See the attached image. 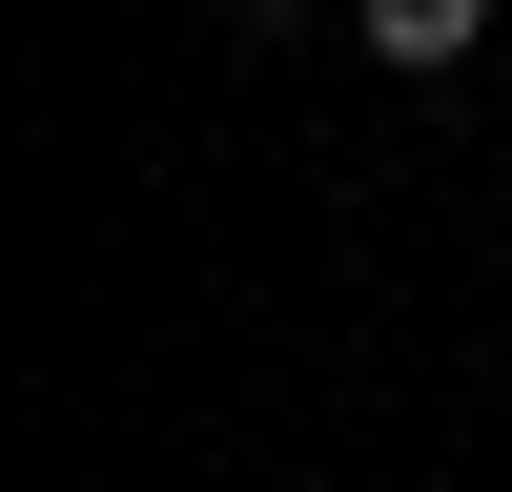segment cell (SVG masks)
Wrapping results in <instances>:
<instances>
[{
  "label": "cell",
  "mask_w": 512,
  "mask_h": 492,
  "mask_svg": "<svg viewBox=\"0 0 512 492\" xmlns=\"http://www.w3.org/2000/svg\"><path fill=\"white\" fill-rule=\"evenodd\" d=\"M349 41H369L390 82H451V62L492 41V0H349Z\"/></svg>",
  "instance_id": "cell-1"
}]
</instances>
